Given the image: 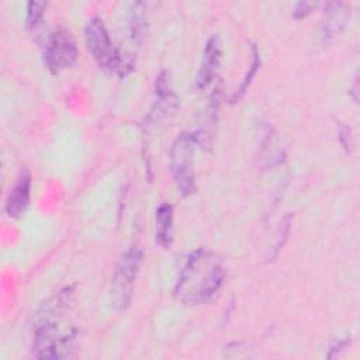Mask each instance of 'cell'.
I'll use <instances>...</instances> for the list:
<instances>
[{"label": "cell", "instance_id": "obj_3", "mask_svg": "<svg viewBox=\"0 0 360 360\" xmlns=\"http://www.w3.org/2000/svg\"><path fill=\"white\" fill-rule=\"evenodd\" d=\"M143 259L142 249L136 245L129 246L118 259L110 285V297L111 305L115 311H125L134 295V285L136 276L139 273V267Z\"/></svg>", "mask_w": 360, "mask_h": 360}, {"label": "cell", "instance_id": "obj_11", "mask_svg": "<svg viewBox=\"0 0 360 360\" xmlns=\"http://www.w3.org/2000/svg\"><path fill=\"white\" fill-rule=\"evenodd\" d=\"M30 198H31V173L28 169H22L6 198L4 211L7 217L13 219L21 218L30 205Z\"/></svg>", "mask_w": 360, "mask_h": 360}, {"label": "cell", "instance_id": "obj_15", "mask_svg": "<svg viewBox=\"0 0 360 360\" xmlns=\"http://www.w3.org/2000/svg\"><path fill=\"white\" fill-rule=\"evenodd\" d=\"M291 231V215H285L281 222L278 224V228L276 231V236L273 240V245L270 248V255H269V260H273L278 256L280 250L283 249V246L285 245L288 235Z\"/></svg>", "mask_w": 360, "mask_h": 360}, {"label": "cell", "instance_id": "obj_7", "mask_svg": "<svg viewBox=\"0 0 360 360\" xmlns=\"http://www.w3.org/2000/svg\"><path fill=\"white\" fill-rule=\"evenodd\" d=\"M155 101L148 115V122H165L170 120L179 107V97L170 87L169 75L166 70H162L155 82Z\"/></svg>", "mask_w": 360, "mask_h": 360}, {"label": "cell", "instance_id": "obj_8", "mask_svg": "<svg viewBox=\"0 0 360 360\" xmlns=\"http://www.w3.org/2000/svg\"><path fill=\"white\" fill-rule=\"evenodd\" d=\"M350 20V4L345 1L326 3L323 6L319 39L322 45L332 42L345 30Z\"/></svg>", "mask_w": 360, "mask_h": 360}, {"label": "cell", "instance_id": "obj_12", "mask_svg": "<svg viewBox=\"0 0 360 360\" xmlns=\"http://www.w3.org/2000/svg\"><path fill=\"white\" fill-rule=\"evenodd\" d=\"M155 240L163 249H169L173 242V207L162 202L155 212Z\"/></svg>", "mask_w": 360, "mask_h": 360}, {"label": "cell", "instance_id": "obj_2", "mask_svg": "<svg viewBox=\"0 0 360 360\" xmlns=\"http://www.w3.org/2000/svg\"><path fill=\"white\" fill-rule=\"evenodd\" d=\"M84 38L89 52L100 69L125 77L134 68L131 56H125L112 44L110 34L100 17H93L84 30Z\"/></svg>", "mask_w": 360, "mask_h": 360}, {"label": "cell", "instance_id": "obj_19", "mask_svg": "<svg viewBox=\"0 0 360 360\" xmlns=\"http://www.w3.org/2000/svg\"><path fill=\"white\" fill-rule=\"evenodd\" d=\"M338 138H339V142H340L342 148H343L346 152H350V146H352V142H350V129H349L346 125H343L342 122L339 124Z\"/></svg>", "mask_w": 360, "mask_h": 360}, {"label": "cell", "instance_id": "obj_6", "mask_svg": "<svg viewBox=\"0 0 360 360\" xmlns=\"http://www.w3.org/2000/svg\"><path fill=\"white\" fill-rule=\"evenodd\" d=\"M77 55L79 51L69 30L59 27L48 35L44 48V65L52 75H59L72 68Z\"/></svg>", "mask_w": 360, "mask_h": 360}, {"label": "cell", "instance_id": "obj_16", "mask_svg": "<svg viewBox=\"0 0 360 360\" xmlns=\"http://www.w3.org/2000/svg\"><path fill=\"white\" fill-rule=\"evenodd\" d=\"M46 3L42 1H30L27 4V15H25V28L34 30L42 20Z\"/></svg>", "mask_w": 360, "mask_h": 360}, {"label": "cell", "instance_id": "obj_13", "mask_svg": "<svg viewBox=\"0 0 360 360\" xmlns=\"http://www.w3.org/2000/svg\"><path fill=\"white\" fill-rule=\"evenodd\" d=\"M148 7L143 1H136L131 6L128 14V32L134 44L139 45L148 28Z\"/></svg>", "mask_w": 360, "mask_h": 360}, {"label": "cell", "instance_id": "obj_18", "mask_svg": "<svg viewBox=\"0 0 360 360\" xmlns=\"http://www.w3.org/2000/svg\"><path fill=\"white\" fill-rule=\"evenodd\" d=\"M350 343V336H342V338H336L330 345H329V350H328V357H335L338 356L342 350H345V347Z\"/></svg>", "mask_w": 360, "mask_h": 360}, {"label": "cell", "instance_id": "obj_9", "mask_svg": "<svg viewBox=\"0 0 360 360\" xmlns=\"http://www.w3.org/2000/svg\"><path fill=\"white\" fill-rule=\"evenodd\" d=\"M75 298V287L68 285L48 298L34 315V326L60 323V319L70 309Z\"/></svg>", "mask_w": 360, "mask_h": 360}, {"label": "cell", "instance_id": "obj_17", "mask_svg": "<svg viewBox=\"0 0 360 360\" xmlns=\"http://www.w3.org/2000/svg\"><path fill=\"white\" fill-rule=\"evenodd\" d=\"M315 7H316V4H314V3L298 1V3H295L294 8H292V17L297 18V20L304 18V17L309 15Z\"/></svg>", "mask_w": 360, "mask_h": 360}, {"label": "cell", "instance_id": "obj_14", "mask_svg": "<svg viewBox=\"0 0 360 360\" xmlns=\"http://www.w3.org/2000/svg\"><path fill=\"white\" fill-rule=\"evenodd\" d=\"M250 52H252L250 66L248 68V72L245 73V76H243V79H242V82H240L238 90H236V91L231 96V98H229V103H232V104L238 103V101L246 94L248 89H249L250 84H252L253 77L256 76V73H257V70H259V68H260V63H262L260 52H259V49H257V46H256L255 44L250 45Z\"/></svg>", "mask_w": 360, "mask_h": 360}, {"label": "cell", "instance_id": "obj_20", "mask_svg": "<svg viewBox=\"0 0 360 360\" xmlns=\"http://www.w3.org/2000/svg\"><path fill=\"white\" fill-rule=\"evenodd\" d=\"M349 96L352 97V100H353L354 103L359 101V75H357V73L354 75V80H353L352 87H350V90H349Z\"/></svg>", "mask_w": 360, "mask_h": 360}, {"label": "cell", "instance_id": "obj_10", "mask_svg": "<svg viewBox=\"0 0 360 360\" xmlns=\"http://www.w3.org/2000/svg\"><path fill=\"white\" fill-rule=\"evenodd\" d=\"M222 58V41L218 35H212L205 42L202 58L195 75L194 86L197 90H205L217 77Z\"/></svg>", "mask_w": 360, "mask_h": 360}, {"label": "cell", "instance_id": "obj_1", "mask_svg": "<svg viewBox=\"0 0 360 360\" xmlns=\"http://www.w3.org/2000/svg\"><path fill=\"white\" fill-rule=\"evenodd\" d=\"M225 277L226 270L222 259L215 252L201 248L187 257L173 294L186 305H205L219 294Z\"/></svg>", "mask_w": 360, "mask_h": 360}, {"label": "cell", "instance_id": "obj_5", "mask_svg": "<svg viewBox=\"0 0 360 360\" xmlns=\"http://www.w3.org/2000/svg\"><path fill=\"white\" fill-rule=\"evenodd\" d=\"M76 338L75 326L69 329H62L59 323L34 326V356L38 359L69 357Z\"/></svg>", "mask_w": 360, "mask_h": 360}, {"label": "cell", "instance_id": "obj_4", "mask_svg": "<svg viewBox=\"0 0 360 360\" xmlns=\"http://www.w3.org/2000/svg\"><path fill=\"white\" fill-rule=\"evenodd\" d=\"M197 145L193 132H181L173 141L170 148V172L176 188L183 197H190L197 190L194 176V152Z\"/></svg>", "mask_w": 360, "mask_h": 360}]
</instances>
